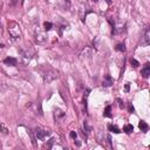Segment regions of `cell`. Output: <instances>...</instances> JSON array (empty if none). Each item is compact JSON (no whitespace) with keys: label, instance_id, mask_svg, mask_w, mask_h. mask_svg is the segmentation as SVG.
Listing matches in <instances>:
<instances>
[{"label":"cell","instance_id":"4316f807","mask_svg":"<svg viewBox=\"0 0 150 150\" xmlns=\"http://www.w3.org/2000/svg\"><path fill=\"white\" fill-rule=\"evenodd\" d=\"M0 31H1V29H0Z\"/></svg>","mask_w":150,"mask_h":150},{"label":"cell","instance_id":"8fae6325","mask_svg":"<svg viewBox=\"0 0 150 150\" xmlns=\"http://www.w3.org/2000/svg\"><path fill=\"white\" fill-rule=\"evenodd\" d=\"M92 54H93V49H92L90 47H86V48L81 52L80 57H89V56H92Z\"/></svg>","mask_w":150,"mask_h":150},{"label":"cell","instance_id":"9c48e42d","mask_svg":"<svg viewBox=\"0 0 150 150\" xmlns=\"http://www.w3.org/2000/svg\"><path fill=\"white\" fill-rule=\"evenodd\" d=\"M54 116H55V118H56L57 121H61V120H63V118H64L66 114H64L61 109L56 108V109H54Z\"/></svg>","mask_w":150,"mask_h":150},{"label":"cell","instance_id":"277c9868","mask_svg":"<svg viewBox=\"0 0 150 150\" xmlns=\"http://www.w3.org/2000/svg\"><path fill=\"white\" fill-rule=\"evenodd\" d=\"M35 41L38 43H40V45L46 43L47 42V35H46V33H43V32H41L39 29L35 31Z\"/></svg>","mask_w":150,"mask_h":150},{"label":"cell","instance_id":"7a4b0ae2","mask_svg":"<svg viewBox=\"0 0 150 150\" xmlns=\"http://www.w3.org/2000/svg\"><path fill=\"white\" fill-rule=\"evenodd\" d=\"M59 78V73L56 71V70H54V69H49V70H47L46 73H45V75H43V81L46 82V83H50L52 81H54L55 79H57Z\"/></svg>","mask_w":150,"mask_h":150},{"label":"cell","instance_id":"2e32d148","mask_svg":"<svg viewBox=\"0 0 150 150\" xmlns=\"http://www.w3.org/2000/svg\"><path fill=\"white\" fill-rule=\"evenodd\" d=\"M43 27H45V31H50L52 28H53V24L52 22H49V21H46L45 24H43Z\"/></svg>","mask_w":150,"mask_h":150},{"label":"cell","instance_id":"ba28073f","mask_svg":"<svg viewBox=\"0 0 150 150\" xmlns=\"http://www.w3.org/2000/svg\"><path fill=\"white\" fill-rule=\"evenodd\" d=\"M4 63H5V64H7V66H12V67H14V66H17V64H18V60H17L15 57H11V56H8V57H6V59L4 60Z\"/></svg>","mask_w":150,"mask_h":150},{"label":"cell","instance_id":"5bb4252c","mask_svg":"<svg viewBox=\"0 0 150 150\" xmlns=\"http://www.w3.org/2000/svg\"><path fill=\"white\" fill-rule=\"evenodd\" d=\"M109 130H110L111 132H115V134H118V132H121L120 128H118L117 125H115V124H109Z\"/></svg>","mask_w":150,"mask_h":150},{"label":"cell","instance_id":"603a6c76","mask_svg":"<svg viewBox=\"0 0 150 150\" xmlns=\"http://www.w3.org/2000/svg\"><path fill=\"white\" fill-rule=\"evenodd\" d=\"M124 89H125V92H129V83H125V86H124Z\"/></svg>","mask_w":150,"mask_h":150},{"label":"cell","instance_id":"52a82bcc","mask_svg":"<svg viewBox=\"0 0 150 150\" xmlns=\"http://www.w3.org/2000/svg\"><path fill=\"white\" fill-rule=\"evenodd\" d=\"M113 83H114V80H113V78L110 76V75H106V76L103 78V82H102L103 87H110V86H113Z\"/></svg>","mask_w":150,"mask_h":150},{"label":"cell","instance_id":"8992f818","mask_svg":"<svg viewBox=\"0 0 150 150\" xmlns=\"http://www.w3.org/2000/svg\"><path fill=\"white\" fill-rule=\"evenodd\" d=\"M21 59H22V62L26 64V63H28L29 61H31V59L33 57V55H34V52L32 50V49H27V50H25V52H22L21 53Z\"/></svg>","mask_w":150,"mask_h":150},{"label":"cell","instance_id":"7c38bea8","mask_svg":"<svg viewBox=\"0 0 150 150\" xmlns=\"http://www.w3.org/2000/svg\"><path fill=\"white\" fill-rule=\"evenodd\" d=\"M138 127H139L141 131H143V132H146V131H148V129H149V125H148L144 121H141V122H139V124H138Z\"/></svg>","mask_w":150,"mask_h":150},{"label":"cell","instance_id":"ac0fdd59","mask_svg":"<svg viewBox=\"0 0 150 150\" xmlns=\"http://www.w3.org/2000/svg\"><path fill=\"white\" fill-rule=\"evenodd\" d=\"M104 116L111 117V107H110V106H108V107L106 108V110H104Z\"/></svg>","mask_w":150,"mask_h":150},{"label":"cell","instance_id":"ffe728a7","mask_svg":"<svg viewBox=\"0 0 150 150\" xmlns=\"http://www.w3.org/2000/svg\"><path fill=\"white\" fill-rule=\"evenodd\" d=\"M130 63H131V64H132V67H135V68L139 66L138 61H137V60H135V59H130Z\"/></svg>","mask_w":150,"mask_h":150},{"label":"cell","instance_id":"30bf717a","mask_svg":"<svg viewBox=\"0 0 150 150\" xmlns=\"http://www.w3.org/2000/svg\"><path fill=\"white\" fill-rule=\"evenodd\" d=\"M142 75H143V78L144 79H148L149 78V75H150V64L149 63H145L142 68Z\"/></svg>","mask_w":150,"mask_h":150},{"label":"cell","instance_id":"d6986e66","mask_svg":"<svg viewBox=\"0 0 150 150\" xmlns=\"http://www.w3.org/2000/svg\"><path fill=\"white\" fill-rule=\"evenodd\" d=\"M0 132L4 134V135H7V134H8V129H7L4 124H0Z\"/></svg>","mask_w":150,"mask_h":150},{"label":"cell","instance_id":"5b68a950","mask_svg":"<svg viewBox=\"0 0 150 150\" xmlns=\"http://www.w3.org/2000/svg\"><path fill=\"white\" fill-rule=\"evenodd\" d=\"M141 43L143 46H148L150 43V29L149 27H146L143 32V35H142V39H141Z\"/></svg>","mask_w":150,"mask_h":150},{"label":"cell","instance_id":"cb8c5ba5","mask_svg":"<svg viewBox=\"0 0 150 150\" xmlns=\"http://www.w3.org/2000/svg\"><path fill=\"white\" fill-rule=\"evenodd\" d=\"M129 111L131 113V111H134V107L131 106V104H129Z\"/></svg>","mask_w":150,"mask_h":150},{"label":"cell","instance_id":"e0dca14e","mask_svg":"<svg viewBox=\"0 0 150 150\" xmlns=\"http://www.w3.org/2000/svg\"><path fill=\"white\" fill-rule=\"evenodd\" d=\"M115 49L118 52H125V46H124V43H117Z\"/></svg>","mask_w":150,"mask_h":150},{"label":"cell","instance_id":"d4e9b609","mask_svg":"<svg viewBox=\"0 0 150 150\" xmlns=\"http://www.w3.org/2000/svg\"><path fill=\"white\" fill-rule=\"evenodd\" d=\"M17 1H18V0H12V3H11V4H12V5H15Z\"/></svg>","mask_w":150,"mask_h":150},{"label":"cell","instance_id":"9a60e30c","mask_svg":"<svg viewBox=\"0 0 150 150\" xmlns=\"http://www.w3.org/2000/svg\"><path fill=\"white\" fill-rule=\"evenodd\" d=\"M123 130H124L127 134H131L132 130H134V127H132L131 124H125V125L123 127Z\"/></svg>","mask_w":150,"mask_h":150},{"label":"cell","instance_id":"7402d4cb","mask_svg":"<svg viewBox=\"0 0 150 150\" xmlns=\"http://www.w3.org/2000/svg\"><path fill=\"white\" fill-rule=\"evenodd\" d=\"M117 102H118V107H120V108H123V107H124V104H123V102H122L121 100H117Z\"/></svg>","mask_w":150,"mask_h":150},{"label":"cell","instance_id":"484cf974","mask_svg":"<svg viewBox=\"0 0 150 150\" xmlns=\"http://www.w3.org/2000/svg\"><path fill=\"white\" fill-rule=\"evenodd\" d=\"M1 48H4V45L1 43V45H0V49H1Z\"/></svg>","mask_w":150,"mask_h":150},{"label":"cell","instance_id":"3957f363","mask_svg":"<svg viewBox=\"0 0 150 150\" xmlns=\"http://www.w3.org/2000/svg\"><path fill=\"white\" fill-rule=\"evenodd\" d=\"M34 134H35L36 139H39V141H45L50 135V132L48 130H45V129H41V128H36L34 130Z\"/></svg>","mask_w":150,"mask_h":150},{"label":"cell","instance_id":"6da1fadb","mask_svg":"<svg viewBox=\"0 0 150 150\" xmlns=\"http://www.w3.org/2000/svg\"><path fill=\"white\" fill-rule=\"evenodd\" d=\"M8 33L11 35L12 40H14V41H18L21 39V29H20V26L15 21H11L8 24Z\"/></svg>","mask_w":150,"mask_h":150},{"label":"cell","instance_id":"4fadbf2b","mask_svg":"<svg viewBox=\"0 0 150 150\" xmlns=\"http://www.w3.org/2000/svg\"><path fill=\"white\" fill-rule=\"evenodd\" d=\"M83 130H85V132H86L87 135H89V134H90V131H92V128H90V125L88 124V122H87V121H85V122H83Z\"/></svg>","mask_w":150,"mask_h":150},{"label":"cell","instance_id":"44dd1931","mask_svg":"<svg viewBox=\"0 0 150 150\" xmlns=\"http://www.w3.org/2000/svg\"><path fill=\"white\" fill-rule=\"evenodd\" d=\"M70 137H71L73 139H76V138H78V134H76V131H70Z\"/></svg>","mask_w":150,"mask_h":150}]
</instances>
